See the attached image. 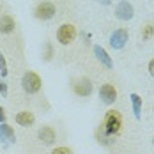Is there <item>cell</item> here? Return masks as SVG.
I'll return each instance as SVG.
<instances>
[{
  "instance_id": "cell-1",
  "label": "cell",
  "mask_w": 154,
  "mask_h": 154,
  "mask_svg": "<svg viewBox=\"0 0 154 154\" xmlns=\"http://www.w3.org/2000/svg\"><path fill=\"white\" fill-rule=\"evenodd\" d=\"M103 129L108 137H113V135H119L121 133V128H122V119H121V113L115 112V110H110L105 115V121H103Z\"/></svg>"
},
{
  "instance_id": "cell-2",
  "label": "cell",
  "mask_w": 154,
  "mask_h": 154,
  "mask_svg": "<svg viewBox=\"0 0 154 154\" xmlns=\"http://www.w3.org/2000/svg\"><path fill=\"white\" fill-rule=\"evenodd\" d=\"M41 85H43V82H41V78L39 75H35L34 71H29V73H25L23 78H21V87H23V91L29 94H35L41 91Z\"/></svg>"
},
{
  "instance_id": "cell-3",
  "label": "cell",
  "mask_w": 154,
  "mask_h": 154,
  "mask_svg": "<svg viewBox=\"0 0 154 154\" xmlns=\"http://www.w3.org/2000/svg\"><path fill=\"white\" fill-rule=\"evenodd\" d=\"M75 37H76V27L75 25L64 23V25L59 27V30H57V41L60 45H69L71 41H75Z\"/></svg>"
},
{
  "instance_id": "cell-4",
  "label": "cell",
  "mask_w": 154,
  "mask_h": 154,
  "mask_svg": "<svg viewBox=\"0 0 154 154\" xmlns=\"http://www.w3.org/2000/svg\"><path fill=\"white\" fill-rule=\"evenodd\" d=\"M53 16H55V5L51 2H41L35 7V18L37 20L46 21V20H51Z\"/></svg>"
},
{
  "instance_id": "cell-5",
  "label": "cell",
  "mask_w": 154,
  "mask_h": 154,
  "mask_svg": "<svg viewBox=\"0 0 154 154\" xmlns=\"http://www.w3.org/2000/svg\"><path fill=\"white\" fill-rule=\"evenodd\" d=\"M128 43V30L126 29H119L110 35V46L113 50H122Z\"/></svg>"
},
{
  "instance_id": "cell-6",
  "label": "cell",
  "mask_w": 154,
  "mask_h": 154,
  "mask_svg": "<svg viewBox=\"0 0 154 154\" xmlns=\"http://www.w3.org/2000/svg\"><path fill=\"white\" fill-rule=\"evenodd\" d=\"M115 16H117L119 20H122V21H128V20H131V18L135 16V9H133V5H131L129 2L122 0V2L115 7Z\"/></svg>"
},
{
  "instance_id": "cell-7",
  "label": "cell",
  "mask_w": 154,
  "mask_h": 154,
  "mask_svg": "<svg viewBox=\"0 0 154 154\" xmlns=\"http://www.w3.org/2000/svg\"><path fill=\"white\" fill-rule=\"evenodd\" d=\"M73 89H75V92H76L78 96L85 97V96H91V94H92V83H91V80L82 78V80H78L76 83L73 85Z\"/></svg>"
},
{
  "instance_id": "cell-8",
  "label": "cell",
  "mask_w": 154,
  "mask_h": 154,
  "mask_svg": "<svg viewBox=\"0 0 154 154\" xmlns=\"http://www.w3.org/2000/svg\"><path fill=\"white\" fill-rule=\"evenodd\" d=\"M99 96H101L103 103L112 105V103L117 99V91H115V87H113V85H108V83H105V85L99 89Z\"/></svg>"
},
{
  "instance_id": "cell-9",
  "label": "cell",
  "mask_w": 154,
  "mask_h": 154,
  "mask_svg": "<svg viewBox=\"0 0 154 154\" xmlns=\"http://www.w3.org/2000/svg\"><path fill=\"white\" fill-rule=\"evenodd\" d=\"M39 140H41L43 143H46V145H51V143L55 142V131H53V128L43 126V128L39 129Z\"/></svg>"
},
{
  "instance_id": "cell-10",
  "label": "cell",
  "mask_w": 154,
  "mask_h": 154,
  "mask_svg": "<svg viewBox=\"0 0 154 154\" xmlns=\"http://www.w3.org/2000/svg\"><path fill=\"white\" fill-rule=\"evenodd\" d=\"M34 121H35V117H34L32 112H20V113H16V122L20 124V126H23V128L32 126Z\"/></svg>"
},
{
  "instance_id": "cell-11",
  "label": "cell",
  "mask_w": 154,
  "mask_h": 154,
  "mask_svg": "<svg viewBox=\"0 0 154 154\" xmlns=\"http://www.w3.org/2000/svg\"><path fill=\"white\" fill-rule=\"evenodd\" d=\"M94 53H96L97 60L101 62V64H105L108 69H112V67H113V62H112V59H110V55H108L101 46H94Z\"/></svg>"
},
{
  "instance_id": "cell-12",
  "label": "cell",
  "mask_w": 154,
  "mask_h": 154,
  "mask_svg": "<svg viewBox=\"0 0 154 154\" xmlns=\"http://www.w3.org/2000/svg\"><path fill=\"white\" fill-rule=\"evenodd\" d=\"M16 23L11 16H2L0 18V34H11L14 30Z\"/></svg>"
},
{
  "instance_id": "cell-13",
  "label": "cell",
  "mask_w": 154,
  "mask_h": 154,
  "mask_svg": "<svg viewBox=\"0 0 154 154\" xmlns=\"http://www.w3.org/2000/svg\"><path fill=\"white\" fill-rule=\"evenodd\" d=\"M131 103H133V113H135V119H140V112H142V97L138 94H131Z\"/></svg>"
},
{
  "instance_id": "cell-14",
  "label": "cell",
  "mask_w": 154,
  "mask_h": 154,
  "mask_svg": "<svg viewBox=\"0 0 154 154\" xmlns=\"http://www.w3.org/2000/svg\"><path fill=\"white\" fill-rule=\"evenodd\" d=\"M0 135L4 137L5 140H9V142H14L16 137H14V131H13V128L11 126H7V124H0Z\"/></svg>"
},
{
  "instance_id": "cell-15",
  "label": "cell",
  "mask_w": 154,
  "mask_h": 154,
  "mask_svg": "<svg viewBox=\"0 0 154 154\" xmlns=\"http://www.w3.org/2000/svg\"><path fill=\"white\" fill-rule=\"evenodd\" d=\"M152 35H154V27L152 25H145V27H143V32H142V39L147 41V39H151Z\"/></svg>"
},
{
  "instance_id": "cell-16",
  "label": "cell",
  "mask_w": 154,
  "mask_h": 154,
  "mask_svg": "<svg viewBox=\"0 0 154 154\" xmlns=\"http://www.w3.org/2000/svg\"><path fill=\"white\" fill-rule=\"evenodd\" d=\"M0 75L4 78L7 76V62H5V59H4L2 53H0Z\"/></svg>"
},
{
  "instance_id": "cell-17",
  "label": "cell",
  "mask_w": 154,
  "mask_h": 154,
  "mask_svg": "<svg viewBox=\"0 0 154 154\" xmlns=\"http://www.w3.org/2000/svg\"><path fill=\"white\" fill-rule=\"evenodd\" d=\"M51 154H73V151H71V149H67V147H57Z\"/></svg>"
},
{
  "instance_id": "cell-18",
  "label": "cell",
  "mask_w": 154,
  "mask_h": 154,
  "mask_svg": "<svg viewBox=\"0 0 154 154\" xmlns=\"http://www.w3.org/2000/svg\"><path fill=\"white\" fill-rule=\"evenodd\" d=\"M0 94L2 96H7V85L4 82H0Z\"/></svg>"
},
{
  "instance_id": "cell-19",
  "label": "cell",
  "mask_w": 154,
  "mask_h": 154,
  "mask_svg": "<svg viewBox=\"0 0 154 154\" xmlns=\"http://www.w3.org/2000/svg\"><path fill=\"white\" fill-rule=\"evenodd\" d=\"M5 122V110L0 106V124H4Z\"/></svg>"
},
{
  "instance_id": "cell-20",
  "label": "cell",
  "mask_w": 154,
  "mask_h": 154,
  "mask_svg": "<svg viewBox=\"0 0 154 154\" xmlns=\"http://www.w3.org/2000/svg\"><path fill=\"white\" fill-rule=\"evenodd\" d=\"M149 75H151V76L154 78V59L151 62H149Z\"/></svg>"
},
{
  "instance_id": "cell-21",
  "label": "cell",
  "mask_w": 154,
  "mask_h": 154,
  "mask_svg": "<svg viewBox=\"0 0 154 154\" xmlns=\"http://www.w3.org/2000/svg\"><path fill=\"white\" fill-rule=\"evenodd\" d=\"M99 2H101V4H105V5H108V4H110L112 0H99Z\"/></svg>"
},
{
  "instance_id": "cell-22",
  "label": "cell",
  "mask_w": 154,
  "mask_h": 154,
  "mask_svg": "<svg viewBox=\"0 0 154 154\" xmlns=\"http://www.w3.org/2000/svg\"><path fill=\"white\" fill-rule=\"evenodd\" d=\"M0 140H4V137H2V135H0Z\"/></svg>"
},
{
  "instance_id": "cell-23",
  "label": "cell",
  "mask_w": 154,
  "mask_h": 154,
  "mask_svg": "<svg viewBox=\"0 0 154 154\" xmlns=\"http://www.w3.org/2000/svg\"><path fill=\"white\" fill-rule=\"evenodd\" d=\"M152 143H154V138H152Z\"/></svg>"
}]
</instances>
